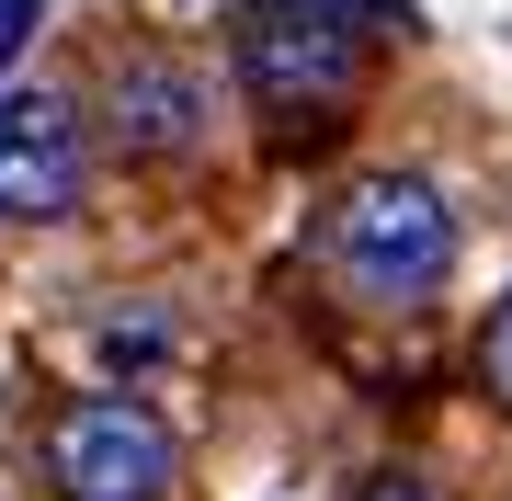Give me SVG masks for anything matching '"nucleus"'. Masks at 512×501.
<instances>
[{"instance_id":"6","label":"nucleus","mask_w":512,"mask_h":501,"mask_svg":"<svg viewBox=\"0 0 512 501\" xmlns=\"http://www.w3.org/2000/svg\"><path fill=\"white\" fill-rule=\"evenodd\" d=\"M467 376H478V399L490 410H512V297L478 319V342H467Z\"/></svg>"},{"instance_id":"2","label":"nucleus","mask_w":512,"mask_h":501,"mask_svg":"<svg viewBox=\"0 0 512 501\" xmlns=\"http://www.w3.org/2000/svg\"><path fill=\"white\" fill-rule=\"evenodd\" d=\"M387 0H239L228 12V69L251 114L274 126H330L353 92H365V57L387 35Z\"/></svg>"},{"instance_id":"1","label":"nucleus","mask_w":512,"mask_h":501,"mask_svg":"<svg viewBox=\"0 0 512 501\" xmlns=\"http://www.w3.org/2000/svg\"><path fill=\"white\" fill-rule=\"evenodd\" d=\"M319 262L353 285L365 308H433L444 297V274H456V194L433 183V171H410V160H387V171H353L342 194L319 205Z\"/></svg>"},{"instance_id":"7","label":"nucleus","mask_w":512,"mask_h":501,"mask_svg":"<svg viewBox=\"0 0 512 501\" xmlns=\"http://www.w3.org/2000/svg\"><path fill=\"white\" fill-rule=\"evenodd\" d=\"M353 501H433V490H421V479H410V467H376V479H365V490H353Z\"/></svg>"},{"instance_id":"4","label":"nucleus","mask_w":512,"mask_h":501,"mask_svg":"<svg viewBox=\"0 0 512 501\" xmlns=\"http://www.w3.org/2000/svg\"><path fill=\"white\" fill-rule=\"evenodd\" d=\"M80 183H92V126H80V103L46 92V80H0V217L46 228V217L80 205Z\"/></svg>"},{"instance_id":"3","label":"nucleus","mask_w":512,"mask_h":501,"mask_svg":"<svg viewBox=\"0 0 512 501\" xmlns=\"http://www.w3.org/2000/svg\"><path fill=\"white\" fill-rule=\"evenodd\" d=\"M46 479H57V501H171L183 445H171V422L148 399L92 388V399L46 410Z\"/></svg>"},{"instance_id":"5","label":"nucleus","mask_w":512,"mask_h":501,"mask_svg":"<svg viewBox=\"0 0 512 501\" xmlns=\"http://www.w3.org/2000/svg\"><path fill=\"white\" fill-rule=\"evenodd\" d=\"M103 137L126 160H194L205 149V69L171 57V46H137L103 92Z\"/></svg>"}]
</instances>
